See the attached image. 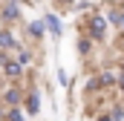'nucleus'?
Listing matches in <instances>:
<instances>
[{
	"label": "nucleus",
	"mask_w": 124,
	"mask_h": 121,
	"mask_svg": "<svg viewBox=\"0 0 124 121\" xmlns=\"http://www.w3.org/2000/svg\"><path fill=\"white\" fill-rule=\"evenodd\" d=\"M0 72H3L6 78H12V81H20V78H23V72H26V66H23L20 60H15V55L9 58V52H3V49H0Z\"/></svg>",
	"instance_id": "obj_4"
},
{
	"label": "nucleus",
	"mask_w": 124,
	"mask_h": 121,
	"mask_svg": "<svg viewBox=\"0 0 124 121\" xmlns=\"http://www.w3.org/2000/svg\"><path fill=\"white\" fill-rule=\"evenodd\" d=\"M118 75H124V58L118 60Z\"/></svg>",
	"instance_id": "obj_20"
},
{
	"label": "nucleus",
	"mask_w": 124,
	"mask_h": 121,
	"mask_svg": "<svg viewBox=\"0 0 124 121\" xmlns=\"http://www.w3.org/2000/svg\"><path fill=\"white\" fill-rule=\"evenodd\" d=\"M110 115H113V121H124V104H116L110 110Z\"/></svg>",
	"instance_id": "obj_15"
},
{
	"label": "nucleus",
	"mask_w": 124,
	"mask_h": 121,
	"mask_svg": "<svg viewBox=\"0 0 124 121\" xmlns=\"http://www.w3.org/2000/svg\"><path fill=\"white\" fill-rule=\"evenodd\" d=\"M23 92H26V90H23L17 81H15L12 87H6V90H3V95H0L3 107H17V104H23Z\"/></svg>",
	"instance_id": "obj_6"
},
{
	"label": "nucleus",
	"mask_w": 124,
	"mask_h": 121,
	"mask_svg": "<svg viewBox=\"0 0 124 121\" xmlns=\"http://www.w3.org/2000/svg\"><path fill=\"white\" fill-rule=\"evenodd\" d=\"M12 55H15V60H20L23 66H26V63H32V52H29V49H23V46H17Z\"/></svg>",
	"instance_id": "obj_13"
},
{
	"label": "nucleus",
	"mask_w": 124,
	"mask_h": 121,
	"mask_svg": "<svg viewBox=\"0 0 124 121\" xmlns=\"http://www.w3.org/2000/svg\"><path fill=\"white\" fill-rule=\"evenodd\" d=\"M116 90H118V95L124 98V75H118V81H116Z\"/></svg>",
	"instance_id": "obj_17"
},
{
	"label": "nucleus",
	"mask_w": 124,
	"mask_h": 121,
	"mask_svg": "<svg viewBox=\"0 0 124 121\" xmlns=\"http://www.w3.org/2000/svg\"><path fill=\"white\" fill-rule=\"evenodd\" d=\"M95 121H113V115H110V113H101V115H98Z\"/></svg>",
	"instance_id": "obj_18"
},
{
	"label": "nucleus",
	"mask_w": 124,
	"mask_h": 121,
	"mask_svg": "<svg viewBox=\"0 0 124 121\" xmlns=\"http://www.w3.org/2000/svg\"><path fill=\"white\" fill-rule=\"evenodd\" d=\"M116 81H118V72L116 69H101L95 78L87 81V92H104L107 87H116Z\"/></svg>",
	"instance_id": "obj_3"
},
{
	"label": "nucleus",
	"mask_w": 124,
	"mask_h": 121,
	"mask_svg": "<svg viewBox=\"0 0 124 121\" xmlns=\"http://www.w3.org/2000/svg\"><path fill=\"white\" fill-rule=\"evenodd\" d=\"M20 20H23V6H20V0H3V3H0V23L15 26V23H20Z\"/></svg>",
	"instance_id": "obj_2"
},
{
	"label": "nucleus",
	"mask_w": 124,
	"mask_h": 121,
	"mask_svg": "<svg viewBox=\"0 0 124 121\" xmlns=\"http://www.w3.org/2000/svg\"><path fill=\"white\" fill-rule=\"evenodd\" d=\"M43 23H46V35H52V38H61V35H63V20H61V15L49 12V15L43 17Z\"/></svg>",
	"instance_id": "obj_8"
},
{
	"label": "nucleus",
	"mask_w": 124,
	"mask_h": 121,
	"mask_svg": "<svg viewBox=\"0 0 124 121\" xmlns=\"http://www.w3.org/2000/svg\"><path fill=\"white\" fill-rule=\"evenodd\" d=\"M107 20H110L116 29H121V32H124V6H118V9H110V12H107Z\"/></svg>",
	"instance_id": "obj_11"
},
{
	"label": "nucleus",
	"mask_w": 124,
	"mask_h": 121,
	"mask_svg": "<svg viewBox=\"0 0 124 121\" xmlns=\"http://www.w3.org/2000/svg\"><path fill=\"white\" fill-rule=\"evenodd\" d=\"M95 6H98L95 0H78V3H75L78 12H95Z\"/></svg>",
	"instance_id": "obj_14"
},
{
	"label": "nucleus",
	"mask_w": 124,
	"mask_h": 121,
	"mask_svg": "<svg viewBox=\"0 0 124 121\" xmlns=\"http://www.w3.org/2000/svg\"><path fill=\"white\" fill-rule=\"evenodd\" d=\"M0 121H3V107H0Z\"/></svg>",
	"instance_id": "obj_21"
},
{
	"label": "nucleus",
	"mask_w": 124,
	"mask_h": 121,
	"mask_svg": "<svg viewBox=\"0 0 124 121\" xmlns=\"http://www.w3.org/2000/svg\"><path fill=\"white\" fill-rule=\"evenodd\" d=\"M84 26H87V35L93 38L95 43H104L107 40V29H110V20L104 17V15H98V12H93L87 20H84Z\"/></svg>",
	"instance_id": "obj_1"
},
{
	"label": "nucleus",
	"mask_w": 124,
	"mask_h": 121,
	"mask_svg": "<svg viewBox=\"0 0 124 121\" xmlns=\"http://www.w3.org/2000/svg\"><path fill=\"white\" fill-rule=\"evenodd\" d=\"M26 35L35 38V40L46 38V23H43V17H40V20H26Z\"/></svg>",
	"instance_id": "obj_9"
},
{
	"label": "nucleus",
	"mask_w": 124,
	"mask_h": 121,
	"mask_svg": "<svg viewBox=\"0 0 124 121\" xmlns=\"http://www.w3.org/2000/svg\"><path fill=\"white\" fill-rule=\"evenodd\" d=\"M93 46H95V40L90 38V35H81V38H78V55H84V58H87V55L93 52Z\"/></svg>",
	"instance_id": "obj_12"
},
{
	"label": "nucleus",
	"mask_w": 124,
	"mask_h": 121,
	"mask_svg": "<svg viewBox=\"0 0 124 121\" xmlns=\"http://www.w3.org/2000/svg\"><path fill=\"white\" fill-rule=\"evenodd\" d=\"M29 115L23 113V107H3V121H26Z\"/></svg>",
	"instance_id": "obj_10"
},
{
	"label": "nucleus",
	"mask_w": 124,
	"mask_h": 121,
	"mask_svg": "<svg viewBox=\"0 0 124 121\" xmlns=\"http://www.w3.org/2000/svg\"><path fill=\"white\" fill-rule=\"evenodd\" d=\"M20 107H23V113H26L29 118H35V115L40 113V90H26Z\"/></svg>",
	"instance_id": "obj_5"
},
{
	"label": "nucleus",
	"mask_w": 124,
	"mask_h": 121,
	"mask_svg": "<svg viewBox=\"0 0 124 121\" xmlns=\"http://www.w3.org/2000/svg\"><path fill=\"white\" fill-rule=\"evenodd\" d=\"M61 6H75V0H58Z\"/></svg>",
	"instance_id": "obj_19"
},
{
	"label": "nucleus",
	"mask_w": 124,
	"mask_h": 121,
	"mask_svg": "<svg viewBox=\"0 0 124 121\" xmlns=\"http://www.w3.org/2000/svg\"><path fill=\"white\" fill-rule=\"evenodd\" d=\"M20 46V40H17V35L12 32V26H0V49L3 52H15Z\"/></svg>",
	"instance_id": "obj_7"
},
{
	"label": "nucleus",
	"mask_w": 124,
	"mask_h": 121,
	"mask_svg": "<svg viewBox=\"0 0 124 121\" xmlns=\"http://www.w3.org/2000/svg\"><path fill=\"white\" fill-rule=\"evenodd\" d=\"M58 84H61L63 90H66V87H69V75H66V72H63V69H58Z\"/></svg>",
	"instance_id": "obj_16"
}]
</instances>
